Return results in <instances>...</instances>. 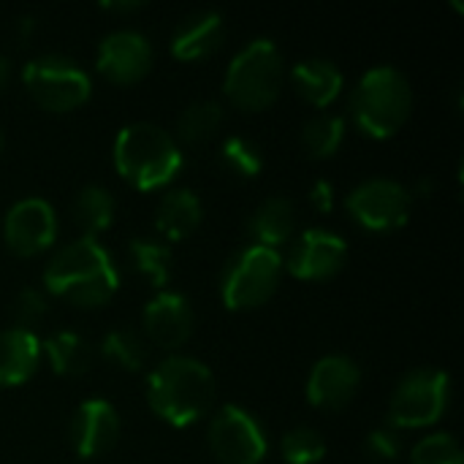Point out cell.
<instances>
[{
  "label": "cell",
  "instance_id": "28",
  "mask_svg": "<svg viewBox=\"0 0 464 464\" xmlns=\"http://www.w3.org/2000/svg\"><path fill=\"white\" fill-rule=\"evenodd\" d=\"M220 163L237 174V177H256L261 169H264V152L261 147L253 141V139H245V136H228L220 147Z\"/></svg>",
  "mask_w": 464,
  "mask_h": 464
},
{
  "label": "cell",
  "instance_id": "26",
  "mask_svg": "<svg viewBox=\"0 0 464 464\" xmlns=\"http://www.w3.org/2000/svg\"><path fill=\"white\" fill-rule=\"evenodd\" d=\"M345 139V120L340 114H318L302 130V147L310 158H332Z\"/></svg>",
  "mask_w": 464,
  "mask_h": 464
},
{
  "label": "cell",
  "instance_id": "2",
  "mask_svg": "<svg viewBox=\"0 0 464 464\" xmlns=\"http://www.w3.org/2000/svg\"><path fill=\"white\" fill-rule=\"evenodd\" d=\"M215 400V378L207 364L190 356L163 359L147 378V402L171 427L201 421Z\"/></svg>",
  "mask_w": 464,
  "mask_h": 464
},
{
  "label": "cell",
  "instance_id": "7",
  "mask_svg": "<svg viewBox=\"0 0 464 464\" xmlns=\"http://www.w3.org/2000/svg\"><path fill=\"white\" fill-rule=\"evenodd\" d=\"M451 400V378L435 367L408 372L392 394L389 427L392 430H421L432 427L446 416Z\"/></svg>",
  "mask_w": 464,
  "mask_h": 464
},
{
  "label": "cell",
  "instance_id": "5",
  "mask_svg": "<svg viewBox=\"0 0 464 464\" xmlns=\"http://www.w3.org/2000/svg\"><path fill=\"white\" fill-rule=\"evenodd\" d=\"M283 76L285 68L277 44L269 38H256L234 54L223 90L234 106L245 111H261L277 101Z\"/></svg>",
  "mask_w": 464,
  "mask_h": 464
},
{
  "label": "cell",
  "instance_id": "34",
  "mask_svg": "<svg viewBox=\"0 0 464 464\" xmlns=\"http://www.w3.org/2000/svg\"><path fill=\"white\" fill-rule=\"evenodd\" d=\"M103 8L117 11V14H128V11H139L141 3H103Z\"/></svg>",
  "mask_w": 464,
  "mask_h": 464
},
{
  "label": "cell",
  "instance_id": "8",
  "mask_svg": "<svg viewBox=\"0 0 464 464\" xmlns=\"http://www.w3.org/2000/svg\"><path fill=\"white\" fill-rule=\"evenodd\" d=\"M22 82L30 98L49 111H71L82 106L92 92L87 71L63 54H41L30 60L22 68Z\"/></svg>",
  "mask_w": 464,
  "mask_h": 464
},
{
  "label": "cell",
  "instance_id": "3",
  "mask_svg": "<svg viewBox=\"0 0 464 464\" xmlns=\"http://www.w3.org/2000/svg\"><path fill=\"white\" fill-rule=\"evenodd\" d=\"M182 163L177 139L152 122H130L114 141V166L122 179L139 190H158L169 185L179 174Z\"/></svg>",
  "mask_w": 464,
  "mask_h": 464
},
{
  "label": "cell",
  "instance_id": "11",
  "mask_svg": "<svg viewBox=\"0 0 464 464\" xmlns=\"http://www.w3.org/2000/svg\"><path fill=\"white\" fill-rule=\"evenodd\" d=\"M3 237L11 253L16 256H38L52 247L57 237V218L49 201L44 198H22L5 212Z\"/></svg>",
  "mask_w": 464,
  "mask_h": 464
},
{
  "label": "cell",
  "instance_id": "13",
  "mask_svg": "<svg viewBox=\"0 0 464 464\" xmlns=\"http://www.w3.org/2000/svg\"><path fill=\"white\" fill-rule=\"evenodd\" d=\"M152 44L139 30H114L98 46V71L114 84H133L152 68Z\"/></svg>",
  "mask_w": 464,
  "mask_h": 464
},
{
  "label": "cell",
  "instance_id": "12",
  "mask_svg": "<svg viewBox=\"0 0 464 464\" xmlns=\"http://www.w3.org/2000/svg\"><path fill=\"white\" fill-rule=\"evenodd\" d=\"M345 258H348V245L340 234L326 228H310L294 242L288 261L283 266L299 280L321 283L334 277L345 266Z\"/></svg>",
  "mask_w": 464,
  "mask_h": 464
},
{
  "label": "cell",
  "instance_id": "15",
  "mask_svg": "<svg viewBox=\"0 0 464 464\" xmlns=\"http://www.w3.org/2000/svg\"><path fill=\"white\" fill-rule=\"evenodd\" d=\"M120 438V416L106 400H87L76 408L71 421V443L82 459L111 451Z\"/></svg>",
  "mask_w": 464,
  "mask_h": 464
},
{
  "label": "cell",
  "instance_id": "16",
  "mask_svg": "<svg viewBox=\"0 0 464 464\" xmlns=\"http://www.w3.org/2000/svg\"><path fill=\"white\" fill-rule=\"evenodd\" d=\"M141 324H144V334L155 345L174 351L185 345L193 334V310L185 296L174 291H160L147 302Z\"/></svg>",
  "mask_w": 464,
  "mask_h": 464
},
{
  "label": "cell",
  "instance_id": "22",
  "mask_svg": "<svg viewBox=\"0 0 464 464\" xmlns=\"http://www.w3.org/2000/svg\"><path fill=\"white\" fill-rule=\"evenodd\" d=\"M41 356H46L49 367L63 378H79L87 372L92 351L84 337L76 332H57L46 343H41Z\"/></svg>",
  "mask_w": 464,
  "mask_h": 464
},
{
  "label": "cell",
  "instance_id": "32",
  "mask_svg": "<svg viewBox=\"0 0 464 464\" xmlns=\"http://www.w3.org/2000/svg\"><path fill=\"white\" fill-rule=\"evenodd\" d=\"M49 304H46V296L35 288H24L19 291V296L14 299V318L19 324V329H30L35 326L38 321H44Z\"/></svg>",
  "mask_w": 464,
  "mask_h": 464
},
{
  "label": "cell",
  "instance_id": "17",
  "mask_svg": "<svg viewBox=\"0 0 464 464\" xmlns=\"http://www.w3.org/2000/svg\"><path fill=\"white\" fill-rule=\"evenodd\" d=\"M223 38H226V24L218 11H193L174 27L171 54L185 63L204 60L220 49Z\"/></svg>",
  "mask_w": 464,
  "mask_h": 464
},
{
  "label": "cell",
  "instance_id": "6",
  "mask_svg": "<svg viewBox=\"0 0 464 464\" xmlns=\"http://www.w3.org/2000/svg\"><path fill=\"white\" fill-rule=\"evenodd\" d=\"M283 277V258L277 250L250 245L239 250L223 269L220 296L228 310H253L272 299Z\"/></svg>",
  "mask_w": 464,
  "mask_h": 464
},
{
  "label": "cell",
  "instance_id": "36",
  "mask_svg": "<svg viewBox=\"0 0 464 464\" xmlns=\"http://www.w3.org/2000/svg\"><path fill=\"white\" fill-rule=\"evenodd\" d=\"M0 147H3V133H0Z\"/></svg>",
  "mask_w": 464,
  "mask_h": 464
},
{
  "label": "cell",
  "instance_id": "19",
  "mask_svg": "<svg viewBox=\"0 0 464 464\" xmlns=\"http://www.w3.org/2000/svg\"><path fill=\"white\" fill-rule=\"evenodd\" d=\"M291 82H294L296 92L307 103H313V106H329L340 95V90L345 84V76H343V71L332 60L307 57V60H302V63L294 65Z\"/></svg>",
  "mask_w": 464,
  "mask_h": 464
},
{
  "label": "cell",
  "instance_id": "23",
  "mask_svg": "<svg viewBox=\"0 0 464 464\" xmlns=\"http://www.w3.org/2000/svg\"><path fill=\"white\" fill-rule=\"evenodd\" d=\"M71 215H73V223L79 226L82 237L95 239L114 220V196L101 185H87L79 190V196L71 207Z\"/></svg>",
  "mask_w": 464,
  "mask_h": 464
},
{
  "label": "cell",
  "instance_id": "9",
  "mask_svg": "<svg viewBox=\"0 0 464 464\" xmlns=\"http://www.w3.org/2000/svg\"><path fill=\"white\" fill-rule=\"evenodd\" d=\"M345 207L351 218L367 231H397L411 218L413 196L397 179L375 177L356 185L348 193Z\"/></svg>",
  "mask_w": 464,
  "mask_h": 464
},
{
  "label": "cell",
  "instance_id": "10",
  "mask_svg": "<svg viewBox=\"0 0 464 464\" xmlns=\"http://www.w3.org/2000/svg\"><path fill=\"white\" fill-rule=\"evenodd\" d=\"M207 440L220 464H261L269 449L258 419L239 405H226L212 419Z\"/></svg>",
  "mask_w": 464,
  "mask_h": 464
},
{
  "label": "cell",
  "instance_id": "4",
  "mask_svg": "<svg viewBox=\"0 0 464 464\" xmlns=\"http://www.w3.org/2000/svg\"><path fill=\"white\" fill-rule=\"evenodd\" d=\"M411 109H413L411 82L394 65L370 68L359 79L351 95L353 122L370 139H392L408 122Z\"/></svg>",
  "mask_w": 464,
  "mask_h": 464
},
{
  "label": "cell",
  "instance_id": "21",
  "mask_svg": "<svg viewBox=\"0 0 464 464\" xmlns=\"http://www.w3.org/2000/svg\"><path fill=\"white\" fill-rule=\"evenodd\" d=\"M201 215H204V209L193 190H188V188L169 190L158 204V231L166 239H185L188 234H193L198 228Z\"/></svg>",
  "mask_w": 464,
  "mask_h": 464
},
{
  "label": "cell",
  "instance_id": "31",
  "mask_svg": "<svg viewBox=\"0 0 464 464\" xmlns=\"http://www.w3.org/2000/svg\"><path fill=\"white\" fill-rule=\"evenodd\" d=\"M364 454L370 457V462L375 464H392L402 454V438L397 430L386 427V430H372L364 440Z\"/></svg>",
  "mask_w": 464,
  "mask_h": 464
},
{
  "label": "cell",
  "instance_id": "20",
  "mask_svg": "<svg viewBox=\"0 0 464 464\" xmlns=\"http://www.w3.org/2000/svg\"><path fill=\"white\" fill-rule=\"evenodd\" d=\"M296 226V215H294V204L288 198H266L256 207V212L250 215L247 231L253 234L256 245L277 250L280 245H285L294 234Z\"/></svg>",
  "mask_w": 464,
  "mask_h": 464
},
{
  "label": "cell",
  "instance_id": "18",
  "mask_svg": "<svg viewBox=\"0 0 464 464\" xmlns=\"http://www.w3.org/2000/svg\"><path fill=\"white\" fill-rule=\"evenodd\" d=\"M41 364V340L30 329L0 332V386H19L35 375Z\"/></svg>",
  "mask_w": 464,
  "mask_h": 464
},
{
  "label": "cell",
  "instance_id": "1",
  "mask_svg": "<svg viewBox=\"0 0 464 464\" xmlns=\"http://www.w3.org/2000/svg\"><path fill=\"white\" fill-rule=\"evenodd\" d=\"M44 285L46 291L76 307H101L117 294L120 275L106 247H101L95 239L82 237L60 247L46 261Z\"/></svg>",
  "mask_w": 464,
  "mask_h": 464
},
{
  "label": "cell",
  "instance_id": "25",
  "mask_svg": "<svg viewBox=\"0 0 464 464\" xmlns=\"http://www.w3.org/2000/svg\"><path fill=\"white\" fill-rule=\"evenodd\" d=\"M223 117H226V111L218 101H196L179 114L177 136L185 144H201L218 133V128L223 125Z\"/></svg>",
  "mask_w": 464,
  "mask_h": 464
},
{
  "label": "cell",
  "instance_id": "35",
  "mask_svg": "<svg viewBox=\"0 0 464 464\" xmlns=\"http://www.w3.org/2000/svg\"><path fill=\"white\" fill-rule=\"evenodd\" d=\"M8 79H11V60L0 54V90L8 84Z\"/></svg>",
  "mask_w": 464,
  "mask_h": 464
},
{
  "label": "cell",
  "instance_id": "33",
  "mask_svg": "<svg viewBox=\"0 0 464 464\" xmlns=\"http://www.w3.org/2000/svg\"><path fill=\"white\" fill-rule=\"evenodd\" d=\"M310 201L318 212H332L334 209V185L329 179H318L313 188H310Z\"/></svg>",
  "mask_w": 464,
  "mask_h": 464
},
{
  "label": "cell",
  "instance_id": "27",
  "mask_svg": "<svg viewBox=\"0 0 464 464\" xmlns=\"http://www.w3.org/2000/svg\"><path fill=\"white\" fill-rule=\"evenodd\" d=\"M101 353L128 370V372H136L144 367V359H147V343L144 337L136 332V329H128V326H120V329H111L106 337H103V345H101Z\"/></svg>",
  "mask_w": 464,
  "mask_h": 464
},
{
  "label": "cell",
  "instance_id": "14",
  "mask_svg": "<svg viewBox=\"0 0 464 464\" xmlns=\"http://www.w3.org/2000/svg\"><path fill=\"white\" fill-rule=\"evenodd\" d=\"M362 383V370L348 356H324L307 378V400L321 411L345 408Z\"/></svg>",
  "mask_w": 464,
  "mask_h": 464
},
{
  "label": "cell",
  "instance_id": "29",
  "mask_svg": "<svg viewBox=\"0 0 464 464\" xmlns=\"http://www.w3.org/2000/svg\"><path fill=\"white\" fill-rule=\"evenodd\" d=\"M280 451L285 464H318L326 457V440L313 427H296L283 438Z\"/></svg>",
  "mask_w": 464,
  "mask_h": 464
},
{
  "label": "cell",
  "instance_id": "30",
  "mask_svg": "<svg viewBox=\"0 0 464 464\" xmlns=\"http://www.w3.org/2000/svg\"><path fill=\"white\" fill-rule=\"evenodd\" d=\"M411 464H464L459 440L449 432H435L419 440L411 451Z\"/></svg>",
  "mask_w": 464,
  "mask_h": 464
},
{
  "label": "cell",
  "instance_id": "24",
  "mask_svg": "<svg viewBox=\"0 0 464 464\" xmlns=\"http://www.w3.org/2000/svg\"><path fill=\"white\" fill-rule=\"evenodd\" d=\"M128 253H130L133 266H136L155 288L169 285L171 269H174V256H171V247H169L166 242L139 237V239H130Z\"/></svg>",
  "mask_w": 464,
  "mask_h": 464
}]
</instances>
